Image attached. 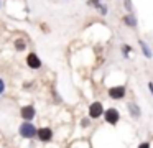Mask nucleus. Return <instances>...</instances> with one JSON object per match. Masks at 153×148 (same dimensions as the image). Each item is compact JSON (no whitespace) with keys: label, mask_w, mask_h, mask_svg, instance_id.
Instances as JSON below:
<instances>
[{"label":"nucleus","mask_w":153,"mask_h":148,"mask_svg":"<svg viewBox=\"0 0 153 148\" xmlns=\"http://www.w3.org/2000/svg\"><path fill=\"white\" fill-rule=\"evenodd\" d=\"M18 132H20V135L23 138H33L35 135L38 133V130L35 128L33 123H30V122H25V123L20 125V128H18Z\"/></svg>","instance_id":"nucleus-1"},{"label":"nucleus","mask_w":153,"mask_h":148,"mask_svg":"<svg viewBox=\"0 0 153 148\" xmlns=\"http://www.w3.org/2000/svg\"><path fill=\"white\" fill-rule=\"evenodd\" d=\"M104 118H105V122L107 123H110V125H115L117 122H119V118H120V114H119V110L117 109H107L105 112H104Z\"/></svg>","instance_id":"nucleus-2"},{"label":"nucleus","mask_w":153,"mask_h":148,"mask_svg":"<svg viewBox=\"0 0 153 148\" xmlns=\"http://www.w3.org/2000/svg\"><path fill=\"white\" fill-rule=\"evenodd\" d=\"M102 114H104V105L100 104V102H94V104H91V107H89V117L91 118H97V117H100Z\"/></svg>","instance_id":"nucleus-3"},{"label":"nucleus","mask_w":153,"mask_h":148,"mask_svg":"<svg viewBox=\"0 0 153 148\" xmlns=\"http://www.w3.org/2000/svg\"><path fill=\"white\" fill-rule=\"evenodd\" d=\"M109 95H110V99H123V95H125V87H123V86L110 87L109 89Z\"/></svg>","instance_id":"nucleus-4"},{"label":"nucleus","mask_w":153,"mask_h":148,"mask_svg":"<svg viewBox=\"0 0 153 148\" xmlns=\"http://www.w3.org/2000/svg\"><path fill=\"white\" fill-rule=\"evenodd\" d=\"M27 64L30 66L31 69H40L41 68V61L35 53H30V54L27 56Z\"/></svg>","instance_id":"nucleus-5"},{"label":"nucleus","mask_w":153,"mask_h":148,"mask_svg":"<svg viewBox=\"0 0 153 148\" xmlns=\"http://www.w3.org/2000/svg\"><path fill=\"white\" fill-rule=\"evenodd\" d=\"M38 138H40L41 141H50L51 138H53V132H51V128H40V130H38Z\"/></svg>","instance_id":"nucleus-6"},{"label":"nucleus","mask_w":153,"mask_h":148,"mask_svg":"<svg viewBox=\"0 0 153 148\" xmlns=\"http://www.w3.org/2000/svg\"><path fill=\"white\" fill-rule=\"evenodd\" d=\"M22 117L27 122H30L31 118H35V107L33 105H25V107L22 109Z\"/></svg>","instance_id":"nucleus-7"},{"label":"nucleus","mask_w":153,"mask_h":148,"mask_svg":"<svg viewBox=\"0 0 153 148\" xmlns=\"http://www.w3.org/2000/svg\"><path fill=\"white\" fill-rule=\"evenodd\" d=\"M127 107H128V110H130V114H132V117L133 118H138L140 117V109L137 107L133 102H130V104H127Z\"/></svg>","instance_id":"nucleus-8"},{"label":"nucleus","mask_w":153,"mask_h":148,"mask_svg":"<svg viewBox=\"0 0 153 148\" xmlns=\"http://www.w3.org/2000/svg\"><path fill=\"white\" fill-rule=\"evenodd\" d=\"M123 20H125V23L130 26V28H135V26H137V18L133 16V13H128Z\"/></svg>","instance_id":"nucleus-9"},{"label":"nucleus","mask_w":153,"mask_h":148,"mask_svg":"<svg viewBox=\"0 0 153 148\" xmlns=\"http://www.w3.org/2000/svg\"><path fill=\"white\" fill-rule=\"evenodd\" d=\"M138 43H140V48L143 49V54H145L146 58H152V49L148 48V45H146L143 39H138Z\"/></svg>","instance_id":"nucleus-10"},{"label":"nucleus","mask_w":153,"mask_h":148,"mask_svg":"<svg viewBox=\"0 0 153 148\" xmlns=\"http://www.w3.org/2000/svg\"><path fill=\"white\" fill-rule=\"evenodd\" d=\"M25 46H27V43H25L22 38H18L17 41H15V48H17L18 51H22V49H25Z\"/></svg>","instance_id":"nucleus-11"},{"label":"nucleus","mask_w":153,"mask_h":148,"mask_svg":"<svg viewBox=\"0 0 153 148\" xmlns=\"http://www.w3.org/2000/svg\"><path fill=\"white\" fill-rule=\"evenodd\" d=\"M122 51H123V54L127 56V54H128L130 51H132V48H130L128 45H122Z\"/></svg>","instance_id":"nucleus-12"},{"label":"nucleus","mask_w":153,"mask_h":148,"mask_svg":"<svg viewBox=\"0 0 153 148\" xmlns=\"http://www.w3.org/2000/svg\"><path fill=\"white\" fill-rule=\"evenodd\" d=\"M4 91H5V82L2 81V79H0V95L4 94Z\"/></svg>","instance_id":"nucleus-13"},{"label":"nucleus","mask_w":153,"mask_h":148,"mask_svg":"<svg viewBox=\"0 0 153 148\" xmlns=\"http://www.w3.org/2000/svg\"><path fill=\"white\" fill-rule=\"evenodd\" d=\"M125 8H128L130 12H132V2H130V0H125Z\"/></svg>","instance_id":"nucleus-14"},{"label":"nucleus","mask_w":153,"mask_h":148,"mask_svg":"<svg viewBox=\"0 0 153 148\" xmlns=\"http://www.w3.org/2000/svg\"><path fill=\"white\" fill-rule=\"evenodd\" d=\"M138 148H150V143H146V141H145V143L138 145Z\"/></svg>","instance_id":"nucleus-15"},{"label":"nucleus","mask_w":153,"mask_h":148,"mask_svg":"<svg viewBox=\"0 0 153 148\" xmlns=\"http://www.w3.org/2000/svg\"><path fill=\"white\" fill-rule=\"evenodd\" d=\"M148 89H150V92H152V95H153V82H148Z\"/></svg>","instance_id":"nucleus-16"}]
</instances>
